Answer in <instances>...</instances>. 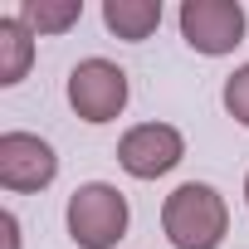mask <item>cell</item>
I'll use <instances>...</instances> for the list:
<instances>
[{
    "label": "cell",
    "instance_id": "obj_10",
    "mask_svg": "<svg viewBox=\"0 0 249 249\" xmlns=\"http://www.w3.org/2000/svg\"><path fill=\"white\" fill-rule=\"evenodd\" d=\"M220 103H225V112L239 122V127H249V64H239V69L225 78V88H220Z\"/></svg>",
    "mask_w": 249,
    "mask_h": 249
},
{
    "label": "cell",
    "instance_id": "obj_6",
    "mask_svg": "<svg viewBox=\"0 0 249 249\" xmlns=\"http://www.w3.org/2000/svg\"><path fill=\"white\" fill-rule=\"evenodd\" d=\"M59 181V152L39 132H0V186L30 196Z\"/></svg>",
    "mask_w": 249,
    "mask_h": 249
},
{
    "label": "cell",
    "instance_id": "obj_9",
    "mask_svg": "<svg viewBox=\"0 0 249 249\" xmlns=\"http://www.w3.org/2000/svg\"><path fill=\"white\" fill-rule=\"evenodd\" d=\"M30 64H35V35L20 25V15H5L0 20V88L25 83Z\"/></svg>",
    "mask_w": 249,
    "mask_h": 249
},
{
    "label": "cell",
    "instance_id": "obj_11",
    "mask_svg": "<svg viewBox=\"0 0 249 249\" xmlns=\"http://www.w3.org/2000/svg\"><path fill=\"white\" fill-rule=\"evenodd\" d=\"M0 225H5V249H20V220H15V210L0 215Z\"/></svg>",
    "mask_w": 249,
    "mask_h": 249
},
{
    "label": "cell",
    "instance_id": "obj_1",
    "mask_svg": "<svg viewBox=\"0 0 249 249\" xmlns=\"http://www.w3.org/2000/svg\"><path fill=\"white\" fill-rule=\"evenodd\" d=\"M161 234L171 249H220L230 234V200L210 181H181L161 200Z\"/></svg>",
    "mask_w": 249,
    "mask_h": 249
},
{
    "label": "cell",
    "instance_id": "obj_12",
    "mask_svg": "<svg viewBox=\"0 0 249 249\" xmlns=\"http://www.w3.org/2000/svg\"><path fill=\"white\" fill-rule=\"evenodd\" d=\"M244 205H249V176H244Z\"/></svg>",
    "mask_w": 249,
    "mask_h": 249
},
{
    "label": "cell",
    "instance_id": "obj_8",
    "mask_svg": "<svg viewBox=\"0 0 249 249\" xmlns=\"http://www.w3.org/2000/svg\"><path fill=\"white\" fill-rule=\"evenodd\" d=\"M15 15L35 39H49V35H69L83 20V0H20Z\"/></svg>",
    "mask_w": 249,
    "mask_h": 249
},
{
    "label": "cell",
    "instance_id": "obj_2",
    "mask_svg": "<svg viewBox=\"0 0 249 249\" xmlns=\"http://www.w3.org/2000/svg\"><path fill=\"white\" fill-rule=\"evenodd\" d=\"M132 205L112 181H83L64 205V230L78 249H117L127 239Z\"/></svg>",
    "mask_w": 249,
    "mask_h": 249
},
{
    "label": "cell",
    "instance_id": "obj_3",
    "mask_svg": "<svg viewBox=\"0 0 249 249\" xmlns=\"http://www.w3.org/2000/svg\"><path fill=\"white\" fill-rule=\"evenodd\" d=\"M64 98H69V107L88 122V127H103V122L122 117V107H127V98H132V83H127V69L122 64L93 54V59H78L69 69Z\"/></svg>",
    "mask_w": 249,
    "mask_h": 249
},
{
    "label": "cell",
    "instance_id": "obj_5",
    "mask_svg": "<svg viewBox=\"0 0 249 249\" xmlns=\"http://www.w3.org/2000/svg\"><path fill=\"white\" fill-rule=\"evenodd\" d=\"M186 161V137L171 122H137L117 137V166L132 181H161Z\"/></svg>",
    "mask_w": 249,
    "mask_h": 249
},
{
    "label": "cell",
    "instance_id": "obj_7",
    "mask_svg": "<svg viewBox=\"0 0 249 249\" xmlns=\"http://www.w3.org/2000/svg\"><path fill=\"white\" fill-rule=\"evenodd\" d=\"M103 25L122 44H142L161 25V0H103Z\"/></svg>",
    "mask_w": 249,
    "mask_h": 249
},
{
    "label": "cell",
    "instance_id": "obj_4",
    "mask_svg": "<svg viewBox=\"0 0 249 249\" xmlns=\"http://www.w3.org/2000/svg\"><path fill=\"white\" fill-rule=\"evenodd\" d=\"M176 25H181V39H186L196 54L225 59V54H234V49L244 44L249 15H244L239 0H186L181 15H176Z\"/></svg>",
    "mask_w": 249,
    "mask_h": 249
}]
</instances>
